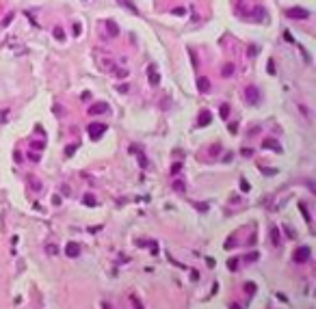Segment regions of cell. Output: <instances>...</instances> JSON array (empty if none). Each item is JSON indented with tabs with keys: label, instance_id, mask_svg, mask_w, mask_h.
Returning a JSON list of instances; mask_svg holds the SVG:
<instances>
[{
	"label": "cell",
	"instance_id": "1",
	"mask_svg": "<svg viewBox=\"0 0 316 309\" xmlns=\"http://www.w3.org/2000/svg\"><path fill=\"white\" fill-rule=\"evenodd\" d=\"M245 99H247V104H251V106H260V104H262V93H260V89L258 87H247L245 89Z\"/></svg>",
	"mask_w": 316,
	"mask_h": 309
},
{
	"label": "cell",
	"instance_id": "2",
	"mask_svg": "<svg viewBox=\"0 0 316 309\" xmlns=\"http://www.w3.org/2000/svg\"><path fill=\"white\" fill-rule=\"evenodd\" d=\"M286 17H290V20H308L310 17V11L303 9V7H292V9L286 11Z\"/></svg>",
	"mask_w": 316,
	"mask_h": 309
},
{
	"label": "cell",
	"instance_id": "3",
	"mask_svg": "<svg viewBox=\"0 0 316 309\" xmlns=\"http://www.w3.org/2000/svg\"><path fill=\"white\" fill-rule=\"evenodd\" d=\"M87 132H89V136L93 138V141H97V138H100L102 134L106 132V123H89Z\"/></svg>",
	"mask_w": 316,
	"mask_h": 309
},
{
	"label": "cell",
	"instance_id": "4",
	"mask_svg": "<svg viewBox=\"0 0 316 309\" xmlns=\"http://www.w3.org/2000/svg\"><path fill=\"white\" fill-rule=\"evenodd\" d=\"M310 257H312L310 247H299V249L295 251V262H297V264H303V262H308Z\"/></svg>",
	"mask_w": 316,
	"mask_h": 309
},
{
	"label": "cell",
	"instance_id": "5",
	"mask_svg": "<svg viewBox=\"0 0 316 309\" xmlns=\"http://www.w3.org/2000/svg\"><path fill=\"white\" fill-rule=\"evenodd\" d=\"M147 80H149V85H152V87H158V85H160V74L156 71V67H154V65H149V67H147Z\"/></svg>",
	"mask_w": 316,
	"mask_h": 309
},
{
	"label": "cell",
	"instance_id": "6",
	"mask_svg": "<svg viewBox=\"0 0 316 309\" xmlns=\"http://www.w3.org/2000/svg\"><path fill=\"white\" fill-rule=\"evenodd\" d=\"M106 110H108V104H106V102H97L95 106L89 108V115H102V113H106Z\"/></svg>",
	"mask_w": 316,
	"mask_h": 309
},
{
	"label": "cell",
	"instance_id": "7",
	"mask_svg": "<svg viewBox=\"0 0 316 309\" xmlns=\"http://www.w3.org/2000/svg\"><path fill=\"white\" fill-rule=\"evenodd\" d=\"M262 147L264 149H273V151H281V145L277 141H273V138H264L262 141Z\"/></svg>",
	"mask_w": 316,
	"mask_h": 309
},
{
	"label": "cell",
	"instance_id": "8",
	"mask_svg": "<svg viewBox=\"0 0 316 309\" xmlns=\"http://www.w3.org/2000/svg\"><path fill=\"white\" fill-rule=\"evenodd\" d=\"M65 253H67L69 257H78V255H80V247H78L76 242H69V244L65 247Z\"/></svg>",
	"mask_w": 316,
	"mask_h": 309
},
{
	"label": "cell",
	"instance_id": "9",
	"mask_svg": "<svg viewBox=\"0 0 316 309\" xmlns=\"http://www.w3.org/2000/svg\"><path fill=\"white\" fill-rule=\"evenodd\" d=\"M106 28H108L111 37H117V35H119V26H117L115 20H106Z\"/></svg>",
	"mask_w": 316,
	"mask_h": 309
},
{
	"label": "cell",
	"instance_id": "10",
	"mask_svg": "<svg viewBox=\"0 0 316 309\" xmlns=\"http://www.w3.org/2000/svg\"><path fill=\"white\" fill-rule=\"evenodd\" d=\"M210 121H212V115H210L208 110H201V113H199V119H197V123H199V126H208Z\"/></svg>",
	"mask_w": 316,
	"mask_h": 309
},
{
	"label": "cell",
	"instance_id": "11",
	"mask_svg": "<svg viewBox=\"0 0 316 309\" xmlns=\"http://www.w3.org/2000/svg\"><path fill=\"white\" fill-rule=\"evenodd\" d=\"M197 89H199V91H201V93H208V91H210V80H208V78H204V76H201V78H199V80H197Z\"/></svg>",
	"mask_w": 316,
	"mask_h": 309
},
{
	"label": "cell",
	"instance_id": "12",
	"mask_svg": "<svg viewBox=\"0 0 316 309\" xmlns=\"http://www.w3.org/2000/svg\"><path fill=\"white\" fill-rule=\"evenodd\" d=\"M26 182H28V186H31L33 190H37V192L41 190V182H39L35 175H28V177H26Z\"/></svg>",
	"mask_w": 316,
	"mask_h": 309
},
{
	"label": "cell",
	"instance_id": "13",
	"mask_svg": "<svg viewBox=\"0 0 316 309\" xmlns=\"http://www.w3.org/2000/svg\"><path fill=\"white\" fill-rule=\"evenodd\" d=\"M269 233H271V242L275 244V247H279V242H281V240H279V227H271Z\"/></svg>",
	"mask_w": 316,
	"mask_h": 309
},
{
	"label": "cell",
	"instance_id": "14",
	"mask_svg": "<svg viewBox=\"0 0 316 309\" xmlns=\"http://www.w3.org/2000/svg\"><path fill=\"white\" fill-rule=\"evenodd\" d=\"M119 4H121V7H126V9H128L130 13H134V15H139V9H136L134 4H132V0H119Z\"/></svg>",
	"mask_w": 316,
	"mask_h": 309
},
{
	"label": "cell",
	"instance_id": "15",
	"mask_svg": "<svg viewBox=\"0 0 316 309\" xmlns=\"http://www.w3.org/2000/svg\"><path fill=\"white\" fill-rule=\"evenodd\" d=\"M253 15H256V22H262V20H266V11H264L262 7H256Z\"/></svg>",
	"mask_w": 316,
	"mask_h": 309
},
{
	"label": "cell",
	"instance_id": "16",
	"mask_svg": "<svg viewBox=\"0 0 316 309\" xmlns=\"http://www.w3.org/2000/svg\"><path fill=\"white\" fill-rule=\"evenodd\" d=\"M221 74H223V76H232V74H234V65H232V63H225Z\"/></svg>",
	"mask_w": 316,
	"mask_h": 309
},
{
	"label": "cell",
	"instance_id": "17",
	"mask_svg": "<svg viewBox=\"0 0 316 309\" xmlns=\"http://www.w3.org/2000/svg\"><path fill=\"white\" fill-rule=\"evenodd\" d=\"M299 210H301V214H303V219L310 223V214H308V208H305V203H299Z\"/></svg>",
	"mask_w": 316,
	"mask_h": 309
},
{
	"label": "cell",
	"instance_id": "18",
	"mask_svg": "<svg viewBox=\"0 0 316 309\" xmlns=\"http://www.w3.org/2000/svg\"><path fill=\"white\" fill-rule=\"evenodd\" d=\"M83 201H85L87 205H95V197H93V195H85V197H83Z\"/></svg>",
	"mask_w": 316,
	"mask_h": 309
},
{
	"label": "cell",
	"instance_id": "19",
	"mask_svg": "<svg viewBox=\"0 0 316 309\" xmlns=\"http://www.w3.org/2000/svg\"><path fill=\"white\" fill-rule=\"evenodd\" d=\"M227 268H229V270H236V268H238V257H232V260L227 262Z\"/></svg>",
	"mask_w": 316,
	"mask_h": 309
},
{
	"label": "cell",
	"instance_id": "20",
	"mask_svg": "<svg viewBox=\"0 0 316 309\" xmlns=\"http://www.w3.org/2000/svg\"><path fill=\"white\" fill-rule=\"evenodd\" d=\"M80 30H83V26H80L78 22H76V24H72V33H74V37H78V35H80Z\"/></svg>",
	"mask_w": 316,
	"mask_h": 309
},
{
	"label": "cell",
	"instance_id": "21",
	"mask_svg": "<svg viewBox=\"0 0 316 309\" xmlns=\"http://www.w3.org/2000/svg\"><path fill=\"white\" fill-rule=\"evenodd\" d=\"M54 37H56L59 41H63V39H65V35H63V28H59V26H56V28H54Z\"/></svg>",
	"mask_w": 316,
	"mask_h": 309
},
{
	"label": "cell",
	"instance_id": "22",
	"mask_svg": "<svg viewBox=\"0 0 316 309\" xmlns=\"http://www.w3.org/2000/svg\"><path fill=\"white\" fill-rule=\"evenodd\" d=\"M219 113H221V117H223V119H227V115H229V104H223Z\"/></svg>",
	"mask_w": 316,
	"mask_h": 309
},
{
	"label": "cell",
	"instance_id": "23",
	"mask_svg": "<svg viewBox=\"0 0 316 309\" xmlns=\"http://www.w3.org/2000/svg\"><path fill=\"white\" fill-rule=\"evenodd\" d=\"M240 190H243V192L249 190V182H247V179H240Z\"/></svg>",
	"mask_w": 316,
	"mask_h": 309
},
{
	"label": "cell",
	"instance_id": "24",
	"mask_svg": "<svg viewBox=\"0 0 316 309\" xmlns=\"http://www.w3.org/2000/svg\"><path fill=\"white\" fill-rule=\"evenodd\" d=\"M275 71H277V69H275V61H273V58H269V74L273 76Z\"/></svg>",
	"mask_w": 316,
	"mask_h": 309
},
{
	"label": "cell",
	"instance_id": "25",
	"mask_svg": "<svg viewBox=\"0 0 316 309\" xmlns=\"http://www.w3.org/2000/svg\"><path fill=\"white\" fill-rule=\"evenodd\" d=\"M173 188H176L178 192H184V182H176V184H173Z\"/></svg>",
	"mask_w": 316,
	"mask_h": 309
},
{
	"label": "cell",
	"instance_id": "26",
	"mask_svg": "<svg viewBox=\"0 0 316 309\" xmlns=\"http://www.w3.org/2000/svg\"><path fill=\"white\" fill-rule=\"evenodd\" d=\"M74 151H76V147H74V145H67V147H65V156H72Z\"/></svg>",
	"mask_w": 316,
	"mask_h": 309
},
{
	"label": "cell",
	"instance_id": "27",
	"mask_svg": "<svg viewBox=\"0 0 316 309\" xmlns=\"http://www.w3.org/2000/svg\"><path fill=\"white\" fill-rule=\"evenodd\" d=\"M240 154H243L245 158H249V156H253V149H249V147H245V149H243Z\"/></svg>",
	"mask_w": 316,
	"mask_h": 309
},
{
	"label": "cell",
	"instance_id": "28",
	"mask_svg": "<svg viewBox=\"0 0 316 309\" xmlns=\"http://www.w3.org/2000/svg\"><path fill=\"white\" fill-rule=\"evenodd\" d=\"M130 303H132V305H134L136 309H143V307H141V303H139V298H136V296H130Z\"/></svg>",
	"mask_w": 316,
	"mask_h": 309
},
{
	"label": "cell",
	"instance_id": "29",
	"mask_svg": "<svg viewBox=\"0 0 316 309\" xmlns=\"http://www.w3.org/2000/svg\"><path fill=\"white\" fill-rule=\"evenodd\" d=\"M115 74H117L119 78H124V76H128V69H115Z\"/></svg>",
	"mask_w": 316,
	"mask_h": 309
},
{
	"label": "cell",
	"instance_id": "30",
	"mask_svg": "<svg viewBox=\"0 0 316 309\" xmlns=\"http://www.w3.org/2000/svg\"><path fill=\"white\" fill-rule=\"evenodd\" d=\"M191 61H193V65H195V67L199 65V61H197V56H195V52H193V50H191Z\"/></svg>",
	"mask_w": 316,
	"mask_h": 309
},
{
	"label": "cell",
	"instance_id": "31",
	"mask_svg": "<svg viewBox=\"0 0 316 309\" xmlns=\"http://www.w3.org/2000/svg\"><path fill=\"white\" fill-rule=\"evenodd\" d=\"M281 227H284V229H286V233H288V236H290V238H295V231H292V229H290V227H288V225H281Z\"/></svg>",
	"mask_w": 316,
	"mask_h": 309
},
{
	"label": "cell",
	"instance_id": "32",
	"mask_svg": "<svg viewBox=\"0 0 316 309\" xmlns=\"http://www.w3.org/2000/svg\"><path fill=\"white\" fill-rule=\"evenodd\" d=\"M262 171H264L266 175H275V173H277V169H264V167H262Z\"/></svg>",
	"mask_w": 316,
	"mask_h": 309
},
{
	"label": "cell",
	"instance_id": "33",
	"mask_svg": "<svg viewBox=\"0 0 316 309\" xmlns=\"http://www.w3.org/2000/svg\"><path fill=\"white\" fill-rule=\"evenodd\" d=\"M117 89H119V93H128V85H119Z\"/></svg>",
	"mask_w": 316,
	"mask_h": 309
},
{
	"label": "cell",
	"instance_id": "34",
	"mask_svg": "<svg viewBox=\"0 0 316 309\" xmlns=\"http://www.w3.org/2000/svg\"><path fill=\"white\" fill-rule=\"evenodd\" d=\"M11 17H13V13H9V15H7V17H4V22H2V26H7V24H9V22H11Z\"/></svg>",
	"mask_w": 316,
	"mask_h": 309
},
{
	"label": "cell",
	"instance_id": "35",
	"mask_svg": "<svg viewBox=\"0 0 316 309\" xmlns=\"http://www.w3.org/2000/svg\"><path fill=\"white\" fill-rule=\"evenodd\" d=\"M195 208H197V210H201V212H204V210H208V205H206V203H197Z\"/></svg>",
	"mask_w": 316,
	"mask_h": 309
},
{
	"label": "cell",
	"instance_id": "36",
	"mask_svg": "<svg viewBox=\"0 0 316 309\" xmlns=\"http://www.w3.org/2000/svg\"><path fill=\"white\" fill-rule=\"evenodd\" d=\"M48 253H50V255H56V247L50 244V247H48Z\"/></svg>",
	"mask_w": 316,
	"mask_h": 309
},
{
	"label": "cell",
	"instance_id": "37",
	"mask_svg": "<svg viewBox=\"0 0 316 309\" xmlns=\"http://www.w3.org/2000/svg\"><path fill=\"white\" fill-rule=\"evenodd\" d=\"M4 119H7V110H0V123H4Z\"/></svg>",
	"mask_w": 316,
	"mask_h": 309
},
{
	"label": "cell",
	"instance_id": "38",
	"mask_svg": "<svg viewBox=\"0 0 316 309\" xmlns=\"http://www.w3.org/2000/svg\"><path fill=\"white\" fill-rule=\"evenodd\" d=\"M173 13H178V15H184V13H186V11H184V9H182V7H178V9H176V11H173Z\"/></svg>",
	"mask_w": 316,
	"mask_h": 309
},
{
	"label": "cell",
	"instance_id": "39",
	"mask_svg": "<svg viewBox=\"0 0 316 309\" xmlns=\"http://www.w3.org/2000/svg\"><path fill=\"white\" fill-rule=\"evenodd\" d=\"M229 309H240V305H232V307H229Z\"/></svg>",
	"mask_w": 316,
	"mask_h": 309
}]
</instances>
